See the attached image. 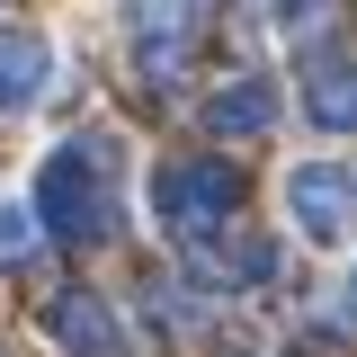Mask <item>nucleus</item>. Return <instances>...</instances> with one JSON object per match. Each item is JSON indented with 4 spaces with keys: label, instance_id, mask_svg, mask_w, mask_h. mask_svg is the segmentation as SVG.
<instances>
[{
    "label": "nucleus",
    "instance_id": "9d476101",
    "mask_svg": "<svg viewBox=\"0 0 357 357\" xmlns=\"http://www.w3.org/2000/svg\"><path fill=\"white\" fill-rule=\"evenodd\" d=\"M321 18H331V0H277V27H286L295 45H312V36H321Z\"/></svg>",
    "mask_w": 357,
    "mask_h": 357
},
{
    "label": "nucleus",
    "instance_id": "1a4fd4ad",
    "mask_svg": "<svg viewBox=\"0 0 357 357\" xmlns=\"http://www.w3.org/2000/svg\"><path fill=\"white\" fill-rule=\"evenodd\" d=\"M312 126H331V134H357V72L349 63H331V54H321V63H312Z\"/></svg>",
    "mask_w": 357,
    "mask_h": 357
},
{
    "label": "nucleus",
    "instance_id": "0eeeda50",
    "mask_svg": "<svg viewBox=\"0 0 357 357\" xmlns=\"http://www.w3.org/2000/svg\"><path fill=\"white\" fill-rule=\"evenodd\" d=\"M268 126H277V81H223L206 98V134H223V143L268 134Z\"/></svg>",
    "mask_w": 357,
    "mask_h": 357
},
{
    "label": "nucleus",
    "instance_id": "39448f33",
    "mask_svg": "<svg viewBox=\"0 0 357 357\" xmlns=\"http://www.w3.org/2000/svg\"><path fill=\"white\" fill-rule=\"evenodd\" d=\"M286 206H295V223H304V241H340V232H349L357 188H349L340 161H304V170L286 178Z\"/></svg>",
    "mask_w": 357,
    "mask_h": 357
},
{
    "label": "nucleus",
    "instance_id": "f03ea898",
    "mask_svg": "<svg viewBox=\"0 0 357 357\" xmlns=\"http://www.w3.org/2000/svg\"><path fill=\"white\" fill-rule=\"evenodd\" d=\"M232 206H241V170L232 161H161V178H152V215L178 241L232 223Z\"/></svg>",
    "mask_w": 357,
    "mask_h": 357
},
{
    "label": "nucleus",
    "instance_id": "f257e3e1",
    "mask_svg": "<svg viewBox=\"0 0 357 357\" xmlns=\"http://www.w3.org/2000/svg\"><path fill=\"white\" fill-rule=\"evenodd\" d=\"M36 206H45V223H54V241H72V250H89V241L107 232V178H98V152H89V143L45 152Z\"/></svg>",
    "mask_w": 357,
    "mask_h": 357
},
{
    "label": "nucleus",
    "instance_id": "423d86ee",
    "mask_svg": "<svg viewBox=\"0 0 357 357\" xmlns=\"http://www.w3.org/2000/svg\"><path fill=\"white\" fill-rule=\"evenodd\" d=\"M45 331H54V349H72V357H116V340H126V321L98 295H81V286L45 295Z\"/></svg>",
    "mask_w": 357,
    "mask_h": 357
},
{
    "label": "nucleus",
    "instance_id": "7ed1b4c3",
    "mask_svg": "<svg viewBox=\"0 0 357 357\" xmlns=\"http://www.w3.org/2000/svg\"><path fill=\"white\" fill-rule=\"evenodd\" d=\"M126 36L143 45V72L152 81H178L188 54L206 36V0H126Z\"/></svg>",
    "mask_w": 357,
    "mask_h": 357
},
{
    "label": "nucleus",
    "instance_id": "6e6552de",
    "mask_svg": "<svg viewBox=\"0 0 357 357\" xmlns=\"http://www.w3.org/2000/svg\"><path fill=\"white\" fill-rule=\"evenodd\" d=\"M54 72V54H45L36 27H0V107H27Z\"/></svg>",
    "mask_w": 357,
    "mask_h": 357
},
{
    "label": "nucleus",
    "instance_id": "20e7f679",
    "mask_svg": "<svg viewBox=\"0 0 357 357\" xmlns=\"http://www.w3.org/2000/svg\"><path fill=\"white\" fill-rule=\"evenodd\" d=\"M178 250H188V268H197L206 286H268V277H277V241H268V232H241V223L188 232Z\"/></svg>",
    "mask_w": 357,
    "mask_h": 357
},
{
    "label": "nucleus",
    "instance_id": "9b49d317",
    "mask_svg": "<svg viewBox=\"0 0 357 357\" xmlns=\"http://www.w3.org/2000/svg\"><path fill=\"white\" fill-rule=\"evenodd\" d=\"M27 250H36V223L18 215V206H0V268H18Z\"/></svg>",
    "mask_w": 357,
    "mask_h": 357
},
{
    "label": "nucleus",
    "instance_id": "f8f14e48",
    "mask_svg": "<svg viewBox=\"0 0 357 357\" xmlns=\"http://www.w3.org/2000/svg\"><path fill=\"white\" fill-rule=\"evenodd\" d=\"M349 304H357V277H349Z\"/></svg>",
    "mask_w": 357,
    "mask_h": 357
}]
</instances>
